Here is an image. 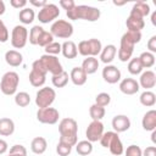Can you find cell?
<instances>
[{
  "mask_svg": "<svg viewBox=\"0 0 156 156\" xmlns=\"http://www.w3.org/2000/svg\"><path fill=\"white\" fill-rule=\"evenodd\" d=\"M7 39H9V30L5 23L0 20V43H6Z\"/></svg>",
  "mask_w": 156,
  "mask_h": 156,
  "instance_id": "obj_45",
  "label": "cell"
},
{
  "mask_svg": "<svg viewBox=\"0 0 156 156\" xmlns=\"http://www.w3.org/2000/svg\"><path fill=\"white\" fill-rule=\"evenodd\" d=\"M130 13H134V15L144 18L150 13V6H149V4L144 2V1H138L133 5V7L130 10Z\"/></svg>",
  "mask_w": 156,
  "mask_h": 156,
  "instance_id": "obj_28",
  "label": "cell"
},
{
  "mask_svg": "<svg viewBox=\"0 0 156 156\" xmlns=\"http://www.w3.org/2000/svg\"><path fill=\"white\" fill-rule=\"evenodd\" d=\"M139 83L133 78H124L119 83V90L126 95H134L139 91Z\"/></svg>",
  "mask_w": 156,
  "mask_h": 156,
  "instance_id": "obj_16",
  "label": "cell"
},
{
  "mask_svg": "<svg viewBox=\"0 0 156 156\" xmlns=\"http://www.w3.org/2000/svg\"><path fill=\"white\" fill-rule=\"evenodd\" d=\"M139 100H140L141 105H144L146 107H151V106H154L156 104V95L150 90H145L144 93L140 94Z\"/></svg>",
  "mask_w": 156,
  "mask_h": 156,
  "instance_id": "obj_32",
  "label": "cell"
},
{
  "mask_svg": "<svg viewBox=\"0 0 156 156\" xmlns=\"http://www.w3.org/2000/svg\"><path fill=\"white\" fill-rule=\"evenodd\" d=\"M52 41H54V37H52V34H51L50 32L44 30V32L40 34L39 39H38V44H37V45L45 48V46H48L49 44H51Z\"/></svg>",
  "mask_w": 156,
  "mask_h": 156,
  "instance_id": "obj_38",
  "label": "cell"
},
{
  "mask_svg": "<svg viewBox=\"0 0 156 156\" xmlns=\"http://www.w3.org/2000/svg\"><path fill=\"white\" fill-rule=\"evenodd\" d=\"M44 32V28L40 26H34L30 32H29V43L32 45H37L38 44V39L40 37V34Z\"/></svg>",
  "mask_w": 156,
  "mask_h": 156,
  "instance_id": "obj_37",
  "label": "cell"
},
{
  "mask_svg": "<svg viewBox=\"0 0 156 156\" xmlns=\"http://www.w3.org/2000/svg\"><path fill=\"white\" fill-rule=\"evenodd\" d=\"M146 46H147V49H149V52H151V54H155V52H156V35H152V37L149 39Z\"/></svg>",
  "mask_w": 156,
  "mask_h": 156,
  "instance_id": "obj_46",
  "label": "cell"
},
{
  "mask_svg": "<svg viewBox=\"0 0 156 156\" xmlns=\"http://www.w3.org/2000/svg\"><path fill=\"white\" fill-rule=\"evenodd\" d=\"M10 4L15 9H22L27 5V1L26 0H10Z\"/></svg>",
  "mask_w": 156,
  "mask_h": 156,
  "instance_id": "obj_48",
  "label": "cell"
},
{
  "mask_svg": "<svg viewBox=\"0 0 156 156\" xmlns=\"http://www.w3.org/2000/svg\"><path fill=\"white\" fill-rule=\"evenodd\" d=\"M15 104L20 107H26L30 104V96L26 91H20L15 95Z\"/></svg>",
  "mask_w": 156,
  "mask_h": 156,
  "instance_id": "obj_36",
  "label": "cell"
},
{
  "mask_svg": "<svg viewBox=\"0 0 156 156\" xmlns=\"http://www.w3.org/2000/svg\"><path fill=\"white\" fill-rule=\"evenodd\" d=\"M141 156H156V147L155 146H147L141 152Z\"/></svg>",
  "mask_w": 156,
  "mask_h": 156,
  "instance_id": "obj_49",
  "label": "cell"
},
{
  "mask_svg": "<svg viewBox=\"0 0 156 156\" xmlns=\"http://www.w3.org/2000/svg\"><path fill=\"white\" fill-rule=\"evenodd\" d=\"M18 83H20L18 74L13 71H9L2 76L0 80V89L5 95H13L17 90Z\"/></svg>",
  "mask_w": 156,
  "mask_h": 156,
  "instance_id": "obj_5",
  "label": "cell"
},
{
  "mask_svg": "<svg viewBox=\"0 0 156 156\" xmlns=\"http://www.w3.org/2000/svg\"><path fill=\"white\" fill-rule=\"evenodd\" d=\"M46 147H48V143H46V139L43 136H37L30 143V150L37 155L44 154Z\"/></svg>",
  "mask_w": 156,
  "mask_h": 156,
  "instance_id": "obj_26",
  "label": "cell"
},
{
  "mask_svg": "<svg viewBox=\"0 0 156 156\" xmlns=\"http://www.w3.org/2000/svg\"><path fill=\"white\" fill-rule=\"evenodd\" d=\"M71 151H72V146H68V145L58 141V144L56 146V152L58 154V156H68L71 154Z\"/></svg>",
  "mask_w": 156,
  "mask_h": 156,
  "instance_id": "obj_43",
  "label": "cell"
},
{
  "mask_svg": "<svg viewBox=\"0 0 156 156\" xmlns=\"http://www.w3.org/2000/svg\"><path fill=\"white\" fill-rule=\"evenodd\" d=\"M141 126L147 132H152L156 129V111L155 110H150L144 115Z\"/></svg>",
  "mask_w": 156,
  "mask_h": 156,
  "instance_id": "obj_21",
  "label": "cell"
},
{
  "mask_svg": "<svg viewBox=\"0 0 156 156\" xmlns=\"http://www.w3.org/2000/svg\"><path fill=\"white\" fill-rule=\"evenodd\" d=\"M46 71L39 62V60H35L32 65V71L29 73V82L33 87L39 88L43 87L45 80H46Z\"/></svg>",
  "mask_w": 156,
  "mask_h": 156,
  "instance_id": "obj_7",
  "label": "cell"
},
{
  "mask_svg": "<svg viewBox=\"0 0 156 156\" xmlns=\"http://www.w3.org/2000/svg\"><path fill=\"white\" fill-rule=\"evenodd\" d=\"M15 132V123L11 118L4 117L0 118V135L1 136H10Z\"/></svg>",
  "mask_w": 156,
  "mask_h": 156,
  "instance_id": "obj_25",
  "label": "cell"
},
{
  "mask_svg": "<svg viewBox=\"0 0 156 156\" xmlns=\"http://www.w3.org/2000/svg\"><path fill=\"white\" fill-rule=\"evenodd\" d=\"M116 54H117L116 46L112 45V44H108L105 48H102V50L100 52V61L106 63V65H108V63H111L115 60Z\"/></svg>",
  "mask_w": 156,
  "mask_h": 156,
  "instance_id": "obj_22",
  "label": "cell"
},
{
  "mask_svg": "<svg viewBox=\"0 0 156 156\" xmlns=\"http://www.w3.org/2000/svg\"><path fill=\"white\" fill-rule=\"evenodd\" d=\"M58 117H60V113L54 107L39 108L37 112V119L44 124H55L58 121Z\"/></svg>",
  "mask_w": 156,
  "mask_h": 156,
  "instance_id": "obj_11",
  "label": "cell"
},
{
  "mask_svg": "<svg viewBox=\"0 0 156 156\" xmlns=\"http://www.w3.org/2000/svg\"><path fill=\"white\" fill-rule=\"evenodd\" d=\"M60 15V10L55 4H46L44 7L40 9L38 13V20L41 23H49L54 20H56Z\"/></svg>",
  "mask_w": 156,
  "mask_h": 156,
  "instance_id": "obj_12",
  "label": "cell"
},
{
  "mask_svg": "<svg viewBox=\"0 0 156 156\" xmlns=\"http://www.w3.org/2000/svg\"><path fill=\"white\" fill-rule=\"evenodd\" d=\"M28 40V30L24 26H15L11 32V45L15 49H22Z\"/></svg>",
  "mask_w": 156,
  "mask_h": 156,
  "instance_id": "obj_9",
  "label": "cell"
},
{
  "mask_svg": "<svg viewBox=\"0 0 156 156\" xmlns=\"http://www.w3.org/2000/svg\"><path fill=\"white\" fill-rule=\"evenodd\" d=\"M50 33L52 34V37L61 38V39H68L73 34V26L68 21L57 20L51 24Z\"/></svg>",
  "mask_w": 156,
  "mask_h": 156,
  "instance_id": "obj_6",
  "label": "cell"
},
{
  "mask_svg": "<svg viewBox=\"0 0 156 156\" xmlns=\"http://www.w3.org/2000/svg\"><path fill=\"white\" fill-rule=\"evenodd\" d=\"M5 13V4L2 0H0V16Z\"/></svg>",
  "mask_w": 156,
  "mask_h": 156,
  "instance_id": "obj_52",
  "label": "cell"
},
{
  "mask_svg": "<svg viewBox=\"0 0 156 156\" xmlns=\"http://www.w3.org/2000/svg\"><path fill=\"white\" fill-rule=\"evenodd\" d=\"M143 71V66L140 63V60L139 57H133L129 60L128 62V72L133 76H136V74H140Z\"/></svg>",
  "mask_w": 156,
  "mask_h": 156,
  "instance_id": "obj_35",
  "label": "cell"
},
{
  "mask_svg": "<svg viewBox=\"0 0 156 156\" xmlns=\"http://www.w3.org/2000/svg\"><path fill=\"white\" fill-rule=\"evenodd\" d=\"M45 52L48 55H54L56 56L57 54L61 52V44L60 43H56V41H52L51 44H49L48 46H45Z\"/></svg>",
  "mask_w": 156,
  "mask_h": 156,
  "instance_id": "obj_41",
  "label": "cell"
},
{
  "mask_svg": "<svg viewBox=\"0 0 156 156\" xmlns=\"http://www.w3.org/2000/svg\"><path fill=\"white\" fill-rule=\"evenodd\" d=\"M151 22L154 26H156V11L152 12V15H151Z\"/></svg>",
  "mask_w": 156,
  "mask_h": 156,
  "instance_id": "obj_53",
  "label": "cell"
},
{
  "mask_svg": "<svg viewBox=\"0 0 156 156\" xmlns=\"http://www.w3.org/2000/svg\"><path fill=\"white\" fill-rule=\"evenodd\" d=\"M141 40V32H126L121 38V45L117 52L118 60L122 62H127L132 58L134 45Z\"/></svg>",
  "mask_w": 156,
  "mask_h": 156,
  "instance_id": "obj_1",
  "label": "cell"
},
{
  "mask_svg": "<svg viewBox=\"0 0 156 156\" xmlns=\"http://www.w3.org/2000/svg\"><path fill=\"white\" fill-rule=\"evenodd\" d=\"M100 144L104 147H108L110 152L115 156H119L123 154V144L116 132H106L100 138Z\"/></svg>",
  "mask_w": 156,
  "mask_h": 156,
  "instance_id": "obj_3",
  "label": "cell"
},
{
  "mask_svg": "<svg viewBox=\"0 0 156 156\" xmlns=\"http://www.w3.org/2000/svg\"><path fill=\"white\" fill-rule=\"evenodd\" d=\"M138 83H139V87L144 88L145 90H149V89L154 88L155 84H156V74H155V72H152L150 69L143 72L140 74V78H139Z\"/></svg>",
  "mask_w": 156,
  "mask_h": 156,
  "instance_id": "obj_18",
  "label": "cell"
},
{
  "mask_svg": "<svg viewBox=\"0 0 156 156\" xmlns=\"http://www.w3.org/2000/svg\"><path fill=\"white\" fill-rule=\"evenodd\" d=\"M5 61L11 67H18L23 61V56L17 50H9L5 54Z\"/></svg>",
  "mask_w": 156,
  "mask_h": 156,
  "instance_id": "obj_23",
  "label": "cell"
},
{
  "mask_svg": "<svg viewBox=\"0 0 156 156\" xmlns=\"http://www.w3.org/2000/svg\"><path fill=\"white\" fill-rule=\"evenodd\" d=\"M7 149H9V145H7V143H6L4 139H0V155L5 154V152L7 151Z\"/></svg>",
  "mask_w": 156,
  "mask_h": 156,
  "instance_id": "obj_51",
  "label": "cell"
},
{
  "mask_svg": "<svg viewBox=\"0 0 156 156\" xmlns=\"http://www.w3.org/2000/svg\"><path fill=\"white\" fill-rule=\"evenodd\" d=\"M39 62H40L41 66L45 68V71H46V72H50L52 76H56V74H58V73H61V72L63 71L61 62H60L58 58H57L56 56H54V55H48V54H45V55L40 56Z\"/></svg>",
  "mask_w": 156,
  "mask_h": 156,
  "instance_id": "obj_10",
  "label": "cell"
},
{
  "mask_svg": "<svg viewBox=\"0 0 156 156\" xmlns=\"http://www.w3.org/2000/svg\"><path fill=\"white\" fill-rule=\"evenodd\" d=\"M139 60H140L143 68H150L155 65V55L149 52V51L141 52V55L139 56Z\"/></svg>",
  "mask_w": 156,
  "mask_h": 156,
  "instance_id": "obj_33",
  "label": "cell"
},
{
  "mask_svg": "<svg viewBox=\"0 0 156 156\" xmlns=\"http://www.w3.org/2000/svg\"><path fill=\"white\" fill-rule=\"evenodd\" d=\"M60 6H61L63 10L68 11V10H71L72 7H74L76 4H74L73 0H61V1H60Z\"/></svg>",
  "mask_w": 156,
  "mask_h": 156,
  "instance_id": "obj_47",
  "label": "cell"
},
{
  "mask_svg": "<svg viewBox=\"0 0 156 156\" xmlns=\"http://www.w3.org/2000/svg\"><path fill=\"white\" fill-rule=\"evenodd\" d=\"M112 128L116 133H123L130 128V119L126 115H117L112 118Z\"/></svg>",
  "mask_w": 156,
  "mask_h": 156,
  "instance_id": "obj_17",
  "label": "cell"
},
{
  "mask_svg": "<svg viewBox=\"0 0 156 156\" xmlns=\"http://www.w3.org/2000/svg\"><path fill=\"white\" fill-rule=\"evenodd\" d=\"M61 52L66 58H76L78 55L77 45L72 40H67L63 44H61Z\"/></svg>",
  "mask_w": 156,
  "mask_h": 156,
  "instance_id": "obj_24",
  "label": "cell"
},
{
  "mask_svg": "<svg viewBox=\"0 0 156 156\" xmlns=\"http://www.w3.org/2000/svg\"><path fill=\"white\" fill-rule=\"evenodd\" d=\"M66 15L68 20L76 21V20H85L89 22H95L100 18V10L93 6L88 5H76L71 10L66 11Z\"/></svg>",
  "mask_w": 156,
  "mask_h": 156,
  "instance_id": "obj_2",
  "label": "cell"
},
{
  "mask_svg": "<svg viewBox=\"0 0 156 156\" xmlns=\"http://www.w3.org/2000/svg\"><path fill=\"white\" fill-rule=\"evenodd\" d=\"M60 143H63L68 146H76L78 143V136L77 135H60Z\"/></svg>",
  "mask_w": 156,
  "mask_h": 156,
  "instance_id": "obj_42",
  "label": "cell"
},
{
  "mask_svg": "<svg viewBox=\"0 0 156 156\" xmlns=\"http://www.w3.org/2000/svg\"><path fill=\"white\" fill-rule=\"evenodd\" d=\"M126 26H127L128 30L140 32L145 27V22H144V18H141V17L134 15V13H129V16L126 21Z\"/></svg>",
  "mask_w": 156,
  "mask_h": 156,
  "instance_id": "obj_19",
  "label": "cell"
},
{
  "mask_svg": "<svg viewBox=\"0 0 156 156\" xmlns=\"http://www.w3.org/2000/svg\"><path fill=\"white\" fill-rule=\"evenodd\" d=\"M155 136H156V130H152V134H151V140H152V143H154V144L156 143V138H155Z\"/></svg>",
  "mask_w": 156,
  "mask_h": 156,
  "instance_id": "obj_54",
  "label": "cell"
},
{
  "mask_svg": "<svg viewBox=\"0 0 156 156\" xmlns=\"http://www.w3.org/2000/svg\"><path fill=\"white\" fill-rule=\"evenodd\" d=\"M29 4H32L33 6H37V7H39V9H41V7H44L46 4H48V1L46 0H29Z\"/></svg>",
  "mask_w": 156,
  "mask_h": 156,
  "instance_id": "obj_50",
  "label": "cell"
},
{
  "mask_svg": "<svg viewBox=\"0 0 156 156\" xmlns=\"http://www.w3.org/2000/svg\"><path fill=\"white\" fill-rule=\"evenodd\" d=\"M121 77H122V73L119 68H117L113 65H106L102 69V78L108 84H116L117 82L121 80Z\"/></svg>",
  "mask_w": 156,
  "mask_h": 156,
  "instance_id": "obj_15",
  "label": "cell"
},
{
  "mask_svg": "<svg viewBox=\"0 0 156 156\" xmlns=\"http://www.w3.org/2000/svg\"><path fill=\"white\" fill-rule=\"evenodd\" d=\"M68 79H69V76L67 72L62 71L61 73L56 74V76H52L51 78V82H52V85L55 88H63L66 87V84L68 83Z\"/></svg>",
  "mask_w": 156,
  "mask_h": 156,
  "instance_id": "obj_31",
  "label": "cell"
},
{
  "mask_svg": "<svg viewBox=\"0 0 156 156\" xmlns=\"http://www.w3.org/2000/svg\"><path fill=\"white\" fill-rule=\"evenodd\" d=\"M7 156H27V150L23 145L16 144L10 149V152Z\"/></svg>",
  "mask_w": 156,
  "mask_h": 156,
  "instance_id": "obj_40",
  "label": "cell"
},
{
  "mask_svg": "<svg viewBox=\"0 0 156 156\" xmlns=\"http://www.w3.org/2000/svg\"><path fill=\"white\" fill-rule=\"evenodd\" d=\"M76 151L80 156H88L93 151V144L88 140H82L76 144Z\"/></svg>",
  "mask_w": 156,
  "mask_h": 156,
  "instance_id": "obj_29",
  "label": "cell"
},
{
  "mask_svg": "<svg viewBox=\"0 0 156 156\" xmlns=\"http://www.w3.org/2000/svg\"><path fill=\"white\" fill-rule=\"evenodd\" d=\"M77 50L82 56L95 57L96 55H100V52L102 50V45H101V41L99 39L91 38L89 40H82L78 44Z\"/></svg>",
  "mask_w": 156,
  "mask_h": 156,
  "instance_id": "obj_4",
  "label": "cell"
},
{
  "mask_svg": "<svg viewBox=\"0 0 156 156\" xmlns=\"http://www.w3.org/2000/svg\"><path fill=\"white\" fill-rule=\"evenodd\" d=\"M102 134H104V124L101 123V121H91L85 130L87 139L90 143L99 141Z\"/></svg>",
  "mask_w": 156,
  "mask_h": 156,
  "instance_id": "obj_13",
  "label": "cell"
},
{
  "mask_svg": "<svg viewBox=\"0 0 156 156\" xmlns=\"http://www.w3.org/2000/svg\"><path fill=\"white\" fill-rule=\"evenodd\" d=\"M80 67L84 69V72L87 73V76L88 74H93L99 68V60L96 57H87V58L83 60Z\"/></svg>",
  "mask_w": 156,
  "mask_h": 156,
  "instance_id": "obj_27",
  "label": "cell"
},
{
  "mask_svg": "<svg viewBox=\"0 0 156 156\" xmlns=\"http://www.w3.org/2000/svg\"><path fill=\"white\" fill-rule=\"evenodd\" d=\"M56 98V93L52 88L49 87H44L41 89H39L37 91L35 95V105L39 108H44V107H50V105L55 101Z\"/></svg>",
  "mask_w": 156,
  "mask_h": 156,
  "instance_id": "obj_8",
  "label": "cell"
},
{
  "mask_svg": "<svg viewBox=\"0 0 156 156\" xmlns=\"http://www.w3.org/2000/svg\"><path fill=\"white\" fill-rule=\"evenodd\" d=\"M58 132L60 135H77L78 133V124L73 118H63L58 123Z\"/></svg>",
  "mask_w": 156,
  "mask_h": 156,
  "instance_id": "obj_14",
  "label": "cell"
},
{
  "mask_svg": "<svg viewBox=\"0 0 156 156\" xmlns=\"http://www.w3.org/2000/svg\"><path fill=\"white\" fill-rule=\"evenodd\" d=\"M89 115L93 118V121H101L105 116V107L94 104L89 107Z\"/></svg>",
  "mask_w": 156,
  "mask_h": 156,
  "instance_id": "obj_34",
  "label": "cell"
},
{
  "mask_svg": "<svg viewBox=\"0 0 156 156\" xmlns=\"http://www.w3.org/2000/svg\"><path fill=\"white\" fill-rule=\"evenodd\" d=\"M87 73L84 72V69L82 67H73L71 73H69V79L72 80V83L74 85H83L87 82Z\"/></svg>",
  "mask_w": 156,
  "mask_h": 156,
  "instance_id": "obj_20",
  "label": "cell"
},
{
  "mask_svg": "<svg viewBox=\"0 0 156 156\" xmlns=\"http://www.w3.org/2000/svg\"><path fill=\"white\" fill-rule=\"evenodd\" d=\"M143 150L138 145H129L126 150V156H141Z\"/></svg>",
  "mask_w": 156,
  "mask_h": 156,
  "instance_id": "obj_44",
  "label": "cell"
},
{
  "mask_svg": "<svg viewBox=\"0 0 156 156\" xmlns=\"http://www.w3.org/2000/svg\"><path fill=\"white\" fill-rule=\"evenodd\" d=\"M110 102H111V96L107 93H100L95 98V104L99 105V106H101V107L107 106Z\"/></svg>",
  "mask_w": 156,
  "mask_h": 156,
  "instance_id": "obj_39",
  "label": "cell"
},
{
  "mask_svg": "<svg viewBox=\"0 0 156 156\" xmlns=\"http://www.w3.org/2000/svg\"><path fill=\"white\" fill-rule=\"evenodd\" d=\"M34 17H35V13L33 11V9L30 7H24L18 13V18L20 21L23 23V24H29L34 21Z\"/></svg>",
  "mask_w": 156,
  "mask_h": 156,
  "instance_id": "obj_30",
  "label": "cell"
}]
</instances>
